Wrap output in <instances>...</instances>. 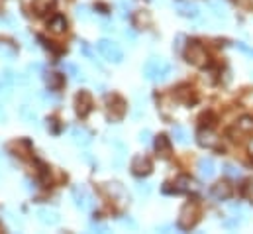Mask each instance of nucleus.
<instances>
[{
    "mask_svg": "<svg viewBox=\"0 0 253 234\" xmlns=\"http://www.w3.org/2000/svg\"><path fill=\"white\" fill-rule=\"evenodd\" d=\"M226 173H230V175H239V169L235 171V167H232V165H228V167H226Z\"/></svg>",
    "mask_w": 253,
    "mask_h": 234,
    "instance_id": "obj_10",
    "label": "nucleus"
},
{
    "mask_svg": "<svg viewBox=\"0 0 253 234\" xmlns=\"http://www.w3.org/2000/svg\"><path fill=\"white\" fill-rule=\"evenodd\" d=\"M132 169H134V173H138V175H142V173H148L149 169H151V164H149V160L148 158H136L134 160V164H132Z\"/></svg>",
    "mask_w": 253,
    "mask_h": 234,
    "instance_id": "obj_4",
    "label": "nucleus"
},
{
    "mask_svg": "<svg viewBox=\"0 0 253 234\" xmlns=\"http://www.w3.org/2000/svg\"><path fill=\"white\" fill-rule=\"evenodd\" d=\"M212 195H214L216 199H228V197L232 195V189H230V185H226V183H218V185H214Z\"/></svg>",
    "mask_w": 253,
    "mask_h": 234,
    "instance_id": "obj_6",
    "label": "nucleus"
},
{
    "mask_svg": "<svg viewBox=\"0 0 253 234\" xmlns=\"http://www.w3.org/2000/svg\"><path fill=\"white\" fill-rule=\"evenodd\" d=\"M245 195H247V199H249V201H253V181H249V183H247V187H245Z\"/></svg>",
    "mask_w": 253,
    "mask_h": 234,
    "instance_id": "obj_9",
    "label": "nucleus"
},
{
    "mask_svg": "<svg viewBox=\"0 0 253 234\" xmlns=\"http://www.w3.org/2000/svg\"><path fill=\"white\" fill-rule=\"evenodd\" d=\"M173 134L177 136V140H179V142H183V144L187 142V132H185L181 126H175V128H173Z\"/></svg>",
    "mask_w": 253,
    "mask_h": 234,
    "instance_id": "obj_8",
    "label": "nucleus"
},
{
    "mask_svg": "<svg viewBox=\"0 0 253 234\" xmlns=\"http://www.w3.org/2000/svg\"><path fill=\"white\" fill-rule=\"evenodd\" d=\"M198 167H200V175H202V177L210 179V177L214 175V162H212L210 158H202L200 164H198Z\"/></svg>",
    "mask_w": 253,
    "mask_h": 234,
    "instance_id": "obj_5",
    "label": "nucleus"
},
{
    "mask_svg": "<svg viewBox=\"0 0 253 234\" xmlns=\"http://www.w3.org/2000/svg\"><path fill=\"white\" fill-rule=\"evenodd\" d=\"M157 150H159V152H163V156H167V154H169V142H167V138H165V136H159V138H157Z\"/></svg>",
    "mask_w": 253,
    "mask_h": 234,
    "instance_id": "obj_7",
    "label": "nucleus"
},
{
    "mask_svg": "<svg viewBox=\"0 0 253 234\" xmlns=\"http://www.w3.org/2000/svg\"><path fill=\"white\" fill-rule=\"evenodd\" d=\"M146 73L149 79H165L169 75V65L161 59H153L146 65Z\"/></svg>",
    "mask_w": 253,
    "mask_h": 234,
    "instance_id": "obj_1",
    "label": "nucleus"
},
{
    "mask_svg": "<svg viewBox=\"0 0 253 234\" xmlns=\"http://www.w3.org/2000/svg\"><path fill=\"white\" fill-rule=\"evenodd\" d=\"M98 49H100V53H102V55H106L108 59H114V61H120V59H122V51L118 49V46H116V44L100 42Z\"/></svg>",
    "mask_w": 253,
    "mask_h": 234,
    "instance_id": "obj_2",
    "label": "nucleus"
},
{
    "mask_svg": "<svg viewBox=\"0 0 253 234\" xmlns=\"http://www.w3.org/2000/svg\"><path fill=\"white\" fill-rule=\"evenodd\" d=\"M204 59H206L204 49L196 42H190V46H189V61H192L194 65H202Z\"/></svg>",
    "mask_w": 253,
    "mask_h": 234,
    "instance_id": "obj_3",
    "label": "nucleus"
}]
</instances>
